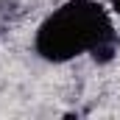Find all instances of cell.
Returning <instances> with one entry per match:
<instances>
[{"mask_svg": "<svg viewBox=\"0 0 120 120\" xmlns=\"http://www.w3.org/2000/svg\"><path fill=\"white\" fill-rule=\"evenodd\" d=\"M109 8H112V14L120 17V0H109Z\"/></svg>", "mask_w": 120, "mask_h": 120, "instance_id": "obj_2", "label": "cell"}, {"mask_svg": "<svg viewBox=\"0 0 120 120\" xmlns=\"http://www.w3.org/2000/svg\"><path fill=\"white\" fill-rule=\"evenodd\" d=\"M103 42H115V25L109 8L95 0H67L39 22L34 36L36 53L53 64L92 53Z\"/></svg>", "mask_w": 120, "mask_h": 120, "instance_id": "obj_1", "label": "cell"}]
</instances>
